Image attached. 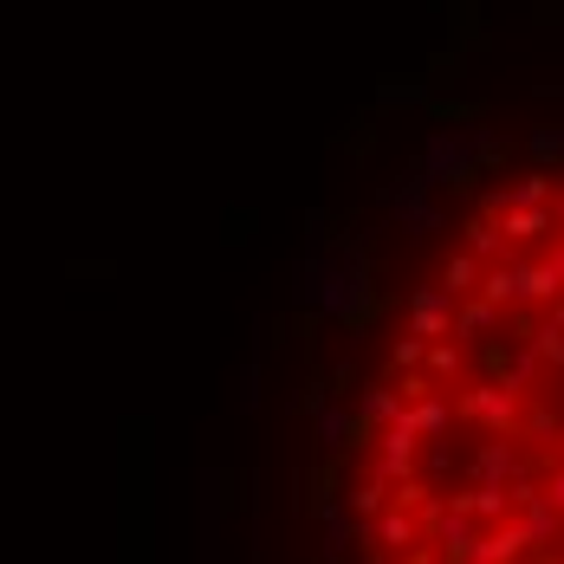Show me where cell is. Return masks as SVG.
I'll return each mask as SVG.
<instances>
[{"mask_svg": "<svg viewBox=\"0 0 564 564\" xmlns=\"http://www.w3.org/2000/svg\"><path fill=\"white\" fill-rule=\"evenodd\" d=\"M350 435L370 564H564V175L480 208Z\"/></svg>", "mask_w": 564, "mask_h": 564, "instance_id": "cell-1", "label": "cell"}]
</instances>
